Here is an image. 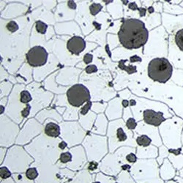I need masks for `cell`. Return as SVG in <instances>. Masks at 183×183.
Wrapping results in <instances>:
<instances>
[{
  "label": "cell",
  "instance_id": "3",
  "mask_svg": "<svg viewBox=\"0 0 183 183\" xmlns=\"http://www.w3.org/2000/svg\"><path fill=\"white\" fill-rule=\"evenodd\" d=\"M108 134L109 138L110 152H111L122 145H136L135 141L133 139L132 132L127 128L122 120L111 122Z\"/></svg>",
  "mask_w": 183,
  "mask_h": 183
},
{
  "label": "cell",
  "instance_id": "6",
  "mask_svg": "<svg viewBox=\"0 0 183 183\" xmlns=\"http://www.w3.org/2000/svg\"><path fill=\"white\" fill-rule=\"evenodd\" d=\"M69 104L73 107H80L90 100V94L88 89L82 84L72 86L67 92Z\"/></svg>",
  "mask_w": 183,
  "mask_h": 183
},
{
  "label": "cell",
  "instance_id": "2",
  "mask_svg": "<svg viewBox=\"0 0 183 183\" xmlns=\"http://www.w3.org/2000/svg\"><path fill=\"white\" fill-rule=\"evenodd\" d=\"M130 173L136 183H165L160 177L159 165L154 160H137Z\"/></svg>",
  "mask_w": 183,
  "mask_h": 183
},
{
  "label": "cell",
  "instance_id": "34",
  "mask_svg": "<svg viewBox=\"0 0 183 183\" xmlns=\"http://www.w3.org/2000/svg\"><path fill=\"white\" fill-rule=\"evenodd\" d=\"M97 71H98V68L94 65H89V66H87V68H86V72H87V73L88 74L93 73V72H95Z\"/></svg>",
  "mask_w": 183,
  "mask_h": 183
},
{
  "label": "cell",
  "instance_id": "21",
  "mask_svg": "<svg viewBox=\"0 0 183 183\" xmlns=\"http://www.w3.org/2000/svg\"><path fill=\"white\" fill-rule=\"evenodd\" d=\"M169 154V150L165 147V146H161L159 149V157L157 159V162H158V165H161L162 163H163L164 159L168 156Z\"/></svg>",
  "mask_w": 183,
  "mask_h": 183
},
{
  "label": "cell",
  "instance_id": "38",
  "mask_svg": "<svg viewBox=\"0 0 183 183\" xmlns=\"http://www.w3.org/2000/svg\"><path fill=\"white\" fill-rule=\"evenodd\" d=\"M68 5L69 8H70V9H72V10L76 9V4H75L73 1H68Z\"/></svg>",
  "mask_w": 183,
  "mask_h": 183
},
{
  "label": "cell",
  "instance_id": "29",
  "mask_svg": "<svg viewBox=\"0 0 183 183\" xmlns=\"http://www.w3.org/2000/svg\"><path fill=\"white\" fill-rule=\"evenodd\" d=\"M125 160L127 164H134L138 160L137 155L135 154V151L131 152L125 156Z\"/></svg>",
  "mask_w": 183,
  "mask_h": 183
},
{
  "label": "cell",
  "instance_id": "26",
  "mask_svg": "<svg viewBox=\"0 0 183 183\" xmlns=\"http://www.w3.org/2000/svg\"><path fill=\"white\" fill-rule=\"evenodd\" d=\"M12 176L11 172L10 171V169L6 166H2L0 169V177H1V179L2 180H5V179H8L10 178V177Z\"/></svg>",
  "mask_w": 183,
  "mask_h": 183
},
{
  "label": "cell",
  "instance_id": "12",
  "mask_svg": "<svg viewBox=\"0 0 183 183\" xmlns=\"http://www.w3.org/2000/svg\"><path fill=\"white\" fill-rule=\"evenodd\" d=\"M44 131L46 135L51 138H57L58 136H59L60 133H61L60 127L59 125L52 122L47 123Z\"/></svg>",
  "mask_w": 183,
  "mask_h": 183
},
{
  "label": "cell",
  "instance_id": "1",
  "mask_svg": "<svg viewBox=\"0 0 183 183\" xmlns=\"http://www.w3.org/2000/svg\"><path fill=\"white\" fill-rule=\"evenodd\" d=\"M148 30L144 24L138 19L123 20L118 37L120 43L127 49H137L147 42Z\"/></svg>",
  "mask_w": 183,
  "mask_h": 183
},
{
  "label": "cell",
  "instance_id": "47",
  "mask_svg": "<svg viewBox=\"0 0 183 183\" xmlns=\"http://www.w3.org/2000/svg\"><path fill=\"white\" fill-rule=\"evenodd\" d=\"M148 11H149V13H152L153 12H154V8L151 7V8H149V9H148Z\"/></svg>",
  "mask_w": 183,
  "mask_h": 183
},
{
  "label": "cell",
  "instance_id": "35",
  "mask_svg": "<svg viewBox=\"0 0 183 183\" xmlns=\"http://www.w3.org/2000/svg\"><path fill=\"white\" fill-rule=\"evenodd\" d=\"M92 59H93V56L90 53H87V54H85V56H84V63L88 64L91 63L92 61Z\"/></svg>",
  "mask_w": 183,
  "mask_h": 183
},
{
  "label": "cell",
  "instance_id": "10",
  "mask_svg": "<svg viewBox=\"0 0 183 183\" xmlns=\"http://www.w3.org/2000/svg\"><path fill=\"white\" fill-rule=\"evenodd\" d=\"M68 51L72 54L78 55L81 53L86 48V43L84 38L79 36H74L68 40L67 44Z\"/></svg>",
  "mask_w": 183,
  "mask_h": 183
},
{
  "label": "cell",
  "instance_id": "46",
  "mask_svg": "<svg viewBox=\"0 0 183 183\" xmlns=\"http://www.w3.org/2000/svg\"><path fill=\"white\" fill-rule=\"evenodd\" d=\"M5 150L4 149H2L1 148V163L2 162L3 158H4V153H5Z\"/></svg>",
  "mask_w": 183,
  "mask_h": 183
},
{
  "label": "cell",
  "instance_id": "32",
  "mask_svg": "<svg viewBox=\"0 0 183 183\" xmlns=\"http://www.w3.org/2000/svg\"><path fill=\"white\" fill-rule=\"evenodd\" d=\"M92 107V102L91 101H89L87 102V104L85 105L83 108H82V110H81V114L82 115H86L88 113V111H89V109L91 108Z\"/></svg>",
  "mask_w": 183,
  "mask_h": 183
},
{
  "label": "cell",
  "instance_id": "11",
  "mask_svg": "<svg viewBox=\"0 0 183 183\" xmlns=\"http://www.w3.org/2000/svg\"><path fill=\"white\" fill-rule=\"evenodd\" d=\"M177 175V170L172 165L169 160H164L160 168V177L164 182L172 180Z\"/></svg>",
  "mask_w": 183,
  "mask_h": 183
},
{
  "label": "cell",
  "instance_id": "42",
  "mask_svg": "<svg viewBox=\"0 0 183 183\" xmlns=\"http://www.w3.org/2000/svg\"><path fill=\"white\" fill-rule=\"evenodd\" d=\"M122 105L124 108H127L129 106V101H127V100H123L122 101Z\"/></svg>",
  "mask_w": 183,
  "mask_h": 183
},
{
  "label": "cell",
  "instance_id": "5",
  "mask_svg": "<svg viewBox=\"0 0 183 183\" xmlns=\"http://www.w3.org/2000/svg\"><path fill=\"white\" fill-rule=\"evenodd\" d=\"M172 66L165 58H155L148 65V75L152 80L165 83L172 75Z\"/></svg>",
  "mask_w": 183,
  "mask_h": 183
},
{
  "label": "cell",
  "instance_id": "51",
  "mask_svg": "<svg viewBox=\"0 0 183 183\" xmlns=\"http://www.w3.org/2000/svg\"><path fill=\"white\" fill-rule=\"evenodd\" d=\"M103 2H104L105 3H106V4H108V3L112 2H113V1H103Z\"/></svg>",
  "mask_w": 183,
  "mask_h": 183
},
{
  "label": "cell",
  "instance_id": "30",
  "mask_svg": "<svg viewBox=\"0 0 183 183\" xmlns=\"http://www.w3.org/2000/svg\"><path fill=\"white\" fill-rule=\"evenodd\" d=\"M125 125L128 130H135L138 125L135 119L133 118V117H130V118H128L127 120H126Z\"/></svg>",
  "mask_w": 183,
  "mask_h": 183
},
{
  "label": "cell",
  "instance_id": "4",
  "mask_svg": "<svg viewBox=\"0 0 183 183\" xmlns=\"http://www.w3.org/2000/svg\"><path fill=\"white\" fill-rule=\"evenodd\" d=\"M160 133L164 143L171 149L180 148V134L183 125V121L179 118L172 119L162 123Z\"/></svg>",
  "mask_w": 183,
  "mask_h": 183
},
{
  "label": "cell",
  "instance_id": "24",
  "mask_svg": "<svg viewBox=\"0 0 183 183\" xmlns=\"http://www.w3.org/2000/svg\"><path fill=\"white\" fill-rule=\"evenodd\" d=\"M32 100L31 94L28 91H22L20 94V101L21 103L27 104Z\"/></svg>",
  "mask_w": 183,
  "mask_h": 183
},
{
  "label": "cell",
  "instance_id": "7",
  "mask_svg": "<svg viewBox=\"0 0 183 183\" xmlns=\"http://www.w3.org/2000/svg\"><path fill=\"white\" fill-rule=\"evenodd\" d=\"M48 52L42 46H34L27 53V60L32 67H40L46 65L48 59Z\"/></svg>",
  "mask_w": 183,
  "mask_h": 183
},
{
  "label": "cell",
  "instance_id": "17",
  "mask_svg": "<svg viewBox=\"0 0 183 183\" xmlns=\"http://www.w3.org/2000/svg\"><path fill=\"white\" fill-rule=\"evenodd\" d=\"M136 141V144L140 146H142V147H147L152 143V140L150 139L149 136L146 135H140L137 136Z\"/></svg>",
  "mask_w": 183,
  "mask_h": 183
},
{
  "label": "cell",
  "instance_id": "13",
  "mask_svg": "<svg viewBox=\"0 0 183 183\" xmlns=\"http://www.w3.org/2000/svg\"><path fill=\"white\" fill-rule=\"evenodd\" d=\"M93 179H95V177H92L88 171L84 170L79 172L70 183H92Z\"/></svg>",
  "mask_w": 183,
  "mask_h": 183
},
{
  "label": "cell",
  "instance_id": "8",
  "mask_svg": "<svg viewBox=\"0 0 183 183\" xmlns=\"http://www.w3.org/2000/svg\"><path fill=\"white\" fill-rule=\"evenodd\" d=\"M100 170L103 174L111 177H117L122 172V165L120 160L114 158H111V155L108 158H106L102 163L100 167Z\"/></svg>",
  "mask_w": 183,
  "mask_h": 183
},
{
  "label": "cell",
  "instance_id": "45",
  "mask_svg": "<svg viewBox=\"0 0 183 183\" xmlns=\"http://www.w3.org/2000/svg\"><path fill=\"white\" fill-rule=\"evenodd\" d=\"M177 175L180 176L181 177H182V178H183V167L180 169V170L178 171V172H177Z\"/></svg>",
  "mask_w": 183,
  "mask_h": 183
},
{
  "label": "cell",
  "instance_id": "53",
  "mask_svg": "<svg viewBox=\"0 0 183 183\" xmlns=\"http://www.w3.org/2000/svg\"><path fill=\"white\" fill-rule=\"evenodd\" d=\"M115 183H119V182H115Z\"/></svg>",
  "mask_w": 183,
  "mask_h": 183
},
{
  "label": "cell",
  "instance_id": "23",
  "mask_svg": "<svg viewBox=\"0 0 183 183\" xmlns=\"http://www.w3.org/2000/svg\"><path fill=\"white\" fill-rule=\"evenodd\" d=\"M87 169L89 173H96L100 170L99 163L96 160H91L87 165Z\"/></svg>",
  "mask_w": 183,
  "mask_h": 183
},
{
  "label": "cell",
  "instance_id": "36",
  "mask_svg": "<svg viewBox=\"0 0 183 183\" xmlns=\"http://www.w3.org/2000/svg\"><path fill=\"white\" fill-rule=\"evenodd\" d=\"M130 63H141L142 61L141 58L139 56H136V55H134V56H132L130 57Z\"/></svg>",
  "mask_w": 183,
  "mask_h": 183
},
{
  "label": "cell",
  "instance_id": "22",
  "mask_svg": "<svg viewBox=\"0 0 183 183\" xmlns=\"http://www.w3.org/2000/svg\"><path fill=\"white\" fill-rule=\"evenodd\" d=\"M175 43L181 51H183V29L176 33Z\"/></svg>",
  "mask_w": 183,
  "mask_h": 183
},
{
  "label": "cell",
  "instance_id": "43",
  "mask_svg": "<svg viewBox=\"0 0 183 183\" xmlns=\"http://www.w3.org/2000/svg\"><path fill=\"white\" fill-rule=\"evenodd\" d=\"M93 24H94L95 27L97 30H100V29H101V24H98V23H97L96 21H94V22H93Z\"/></svg>",
  "mask_w": 183,
  "mask_h": 183
},
{
  "label": "cell",
  "instance_id": "16",
  "mask_svg": "<svg viewBox=\"0 0 183 183\" xmlns=\"http://www.w3.org/2000/svg\"><path fill=\"white\" fill-rule=\"evenodd\" d=\"M95 181L101 183H115L117 182V179L114 177L106 175L103 173H98L95 176Z\"/></svg>",
  "mask_w": 183,
  "mask_h": 183
},
{
  "label": "cell",
  "instance_id": "15",
  "mask_svg": "<svg viewBox=\"0 0 183 183\" xmlns=\"http://www.w3.org/2000/svg\"><path fill=\"white\" fill-rule=\"evenodd\" d=\"M116 179L119 183H136L128 171H122L117 176Z\"/></svg>",
  "mask_w": 183,
  "mask_h": 183
},
{
  "label": "cell",
  "instance_id": "19",
  "mask_svg": "<svg viewBox=\"0 0 183 183\" xmlns=\"http://www.w3.org/2000/svg\"><path fill=\"white\" fill-rule=\"evenodd\" d=\"M25 175L29 179L33 181L34 179H37V177H39V172L35 167H31V168L27 169Z\"/></svg>",
  "mask_w": 183,
  "mask_h": 183
},
{
  "label": "cell",
  "instance_id": "9",
  "mask_svg": "<svg viewBox=\"0 0 183 183\" xmlns=\"http://www.w3.org/2000/svg\"><path fill=\"white\" fill-rule=\"evenodd\" d=\"M143 120L147 125L158 127L165 121V117L162 111H156L155 110L148 108L143 112Z\"/></svg>",
  "mask_w": 183,
  "mask_h": 183
},
{
  "label": "cell",
  "instance_id": "44",
  "mask_svg": "<svg viewBox=\"0 0 183 183\" xmlns=\"http://www.w3.org/2000/svg\"><path fill=\"white\" fill-rule=\"evenodd\" d=\"M129 105H130V106H135L136 105V101L135 100H130V102H129Z\"/></svg>",
  "mask_w": 183,
  "mask_h": 183
},
{
  "label": "cell",
  "instance_id": "25",
  "mask_svg": "<svg viewBox=\"0 0 183 183\" xmlns=\"http://www.w3.org/2000/svg\"><path fill=\"white\" fill-rule=\"evenodd\" d=\"M72 154L70 152H65L61 153V155L59 156V161L63 164L68 163L69 162L72 161Z\"/></svg>",
  "mask_w": 183,
  "mask_h": 183
},
{
  "label": "cell",
  "instance_id": "18",
  "mask_svg": "<svg viewBox=\"0 0 183 183\" xmlns=\"http://www.w3.org/2000/svg\"><path fill=\"white\" fill-rule=\"evenodd\" d=\"M126 62H127V60L125 59H122L120 61V63H119V68H120L121 70H125V71L127 72L128 74H133L137 71V68H136V66H134V65H128V66H126L125 65Z\"/></svg>",
  "mask_w": 183,
  "mask_h": 183
},
{
  "label": "cell",
  "instance_id": "28",
  "mask_svg": "<svg viewBox=\"0 0 183 183\" xmlns=\"http://www.w3.org/2000/svg\"><path fill=\"white\" fill-rule=\"evenodd\" d=\"M35 27L36 29H37V32L43 34L46 32L48 26L45 23H43V22L40 21H37L35 23Z\"/></svg>",
  "mask_w": 183,
  "mask_h": 183
},
{
  "label": "cell",
  "instance_id": "48",
  "mask_svg": "<svg viewBox=\"0 0 183 183\" xmlns=\"http://www.w3.org/2000/svg\"><path fill=\"white\" fill-rule=\"evenodd\" d=\"M0 113H1V114L4 113V106H2V105H1V108H0Z\"/></svg>",
  "mask_w": 183,
  "mask_h": 183
},
{
  "label": "cell",
  "instance_id": "40",
  "mask_svg": "<svg viewBox=\"0 0 183 183\" xmlns=\"http://www.w3.org/2000/svg\"><path fill=\"white\" fill-rule=\"evenodd\" d=\"M173 180L175 181L177 183H183V178L179 175H176L175 177L173 179Z\"/></svg>",
  "mask_w": 183,
  "mask_h": 183
},
{
  "label": "cell",
  "instance_id": "49",
  "mask_svg": "<svg viewBox=\"0 0 183 183\" xmlns=\"http://www.w3.org/2000/svg\"><path fill=\"white\" fill-rule=\"evenodd\" d=\"M165 183H177L175 182V181L174 180H173V179H172V180H169V181H166V182Z\"/></svg>",
  "mask_w": 183,
  "mask_h": 183
},
{
  "label": "cell",
  "instance_id": "27",
  "mask_svg": "<svg viewBox=\"0 0 183 183\" xmlns=\"http://www.w3.org/2000/svg\"><path fill=\"white\" fill-rule=\"evenodd\" d=\"M102 9H103V6L101 4H98V3H92L89 7V11H90V13L92 15L98 14V13L101 11Z\"/></svg>",
  "mask_w": 183,
  "mask_h": 183
},
{
  "label": "cell",
  "instance_id": "52",
  "mask_svg": "<svg viewBox=\"0 0 183 183\" xmlns=\"http://www.w3.org/2000/svg\"><path fill=\"white\" fill-rule=\"evenodd\" d=\"M92 183H101V182H98V181H95V182H92Z\"/></svg>",
  "mask_w": 183,
  "mask_h": 183
},
{
  "label": "cell",
  "instance_id": "20",
  "mask_svg": "<svg viewBox=\"0 0 183 183\" xmlns=\"http://www.w3.org/2000/svg\"><path fill=\"white\" fill-rule=\"evenodd\" d=\"M12 178L14 179L16 183H34L32 180H30L27 176L21 174H14L12 175Z\"/></svg>",
  "mask_w": 183,
  "mask_h": 183
},
{
  "label": "cell",
  "instance_id": "14",
  "mask_svg": "<svg viewBox=\"0 0 183 183\" xmlns=\"http://www.w3.org/2000/svg\"><path fill=\"white\" fill-rule=\"evenodd\" d=\"M169 160L176 170L179 171L183 167V155L182 154L179 155L170 154L169 155Z\"/></svg>",
  "mask_w": 183,
  "mask_h": 183
},
{
  "label": "cell",
  "instance_id": "33",
  "mask_svg": "<svg viewBox=\"0 0 183 183\" xmlns=\"http://www.w3.org/2000/svg\"><path fill=\"white\" fill-rule=\"evenodd\" d=\"M30 110H31V106L30 105L27 104L25 108L22 110V111L21 112V116L24 117V118H26V117H28L29 114H30Z\"/></svg>",
  "mask_w": 183,
  "mask_h": 183
},
{
  "label": "cell",
  "instance_id": "37",
  "mask_svg": "<svg viewBox=\"0 0 183 183\" xmlns=\"http://www.w3.org/2000/svg\"><path fill=\"white\" fill-rule=\"evenodd\" d=\"M128 8L129 9L132 10H139V8H138L137 5H136V2H131L128 5Z\"/></svg>",
  "mask_w": 183,
  "mask_h": 183
},
{
  "label": "cell",
  "instance_id": "50",
  "mask_svg": "<svg viewBox=\"0 0 183 183\" xmlns=\"http://www.w3.org/2000/svg\"><path fill=\"white\" fill-rule=\"evenodd\" d=\"M128 2L129 1H122V3H123L124 5H127L128 4Z\"/></svg>",
  "mask_w": 183,
  "mask_h": 183
},
{
  "label": "cell",
  "instance_id": "39",
  "mask_svg": "<svg viewBox=\"0 0 183 183\" xmlns=\"http://www.w3.org/2000/svg\"><path fill=\"white\" fill-rule=\"evenodd\" d=\"M67 146H68V144H67V143L65 142V141H61V142H60L58 145L59 148V149H62V150L65 149V148L67 147Z\"/></svg>",
  "mask_w": 183,
  "mask_h": 183
},
{
  "label": "cell",
  "instance_id": "31",
  "mask_svg": "<svg viewBox=\"0 0 183 183\" xmlns=\"http://www.w3.org/2000/svg\"><path fill=\"white\" fill-rule=\"evenodd\" d=\"M6 27L7 29H8L10 32H11V33L15 32L16 31L18 30V29H19V27H18V24H17L15 21H10L9 23L8 24Z\"/></svg>",
  "mask_w": 183,
  "mask_h": 183
},
{
  "label": "cell",
  "instance_id": "41",
  "mask_svg": "<svg viewBox=\"0 0 183 183\" xmlns=\"http://www.w3.org/2000/svg\"><path fill=\"white\" fill-rule=\"evenodd\" d=\"M139 10L140 16L141 17L145 16V15H146V10L145 9V8H139Z\"/></svg>",
  "mask_w": 183,
  "mask_h": 183
}]
</instances>
